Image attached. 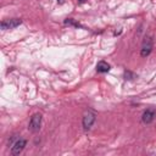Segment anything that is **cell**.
I'll return each instance as SVG.
<instances>
[{
  "instance_id": "obj_11",
  "label": "cell",
  "mask_w": 156,
  "mask_h": 156,
  "mask_svg": "<svg viewBox=\"0 0 156 156\" xmlns=\"http://www.w3.org/2000/svg\"><path fill=\"white\" fill-rule=\"evenodd\" d=\"M85 1H87V0H78L79 4H83V2H85Z\"/></svg>"
},
{
  "instance_id": "obj_6",
  "label": "cell",
  "mask_w": 156,
  "mask_h": 156,
  "mask_svg": "<svg viewBox=\"0 0 156 156\" xmlns=\"http://www.w3.org/2000/svg\"><path fill=\"white\" fill-rule=\"evenodd\" d=\"M155 116H156V110L155 108H147V110L144 111V113L141 116V121L145 124H149V123H151L154 121Z\"/></svg>"
},
{
  "instance_id": "obj_4",
  "label": "cell",
  "mask_w": 156,
  "mask_h": 156,
  "mask_svg": "<svg viewBox=\"0 0 156 156\" xmlns=\"http://www.w3.org/2000/svg\"><path fill=\"white\" fill-rule=\"evenodd\" d=\"M22 23V20L20 18H11V20H4L0 23V27L2 30H7V29H13L16 27H18Z\"/></svg>"
},
{
  "instance_id": "obj_5",
  "label": "cell",
  "mask_w": 156,
  "mask_h": 156,
  "mask_svg": "<svg viewBox=\"0 0 156 156\" xmlns=\"http://www.w3.org/2000/svg\"><path fill=\"white\" fill-rule=\"evenodd\" d=\"M26 145H27V140H26V139H22V138L16 139V141L12 144L11 154H12L13 156L20 155V154L23 151V149H24V146H26Z\"/></svg>"
},
{
  "instance_id": "obj_2",
  "label": "cell",
  "mask_w": 156,
  "mask_h": 156,
  "mask_svg": "<svg viewBox=\"0 0 156 156\" xmlns=\"http://www.w3.org/2000/svg\"><path fill=\"white\" fill-rule=\"evenodd\" d=\"M95 119H96V115H95V112L91 111V110L87 111V112L84 113V116H83V121H82V123H83V128H84V129H90V128L93 127Z\"/></svg>"
},
{
  "instance_id": "obj_9",
  "label": "cell",
  "mask_w": 156,
  "mask_h": 156,
  "mask_svg": "<svg viewBox=\"0 0 156 156\" xmlns=\"http://www.w3.org/2000/svg\"><path fill=\"white\" fill-rule=\"evenodd\" d=\"M65 24H68V26H74V27H79V28H82L83 26L80 24V23H78V22H76L73 18H67V20H65Z\"/></svg>"
},
{
  "instance_id": "obj_1",
  "label": "cell",
  "mask_w": 156,
  "mask_h": 156,
  "mask_svg": "<svg viewBox=\"0 0 156 156\" xmlns=\"http://www.w3.org/2000/svg\"><path fill=\"white\" fill-rule=\"evenodd\" d=\"M152 48H154V39L152 37H145L144 40H143V44H141V49H140V56L141 57H147L151 51H152Z\"/></svg>"
},
{
  "instance_id": "obj_8",
  "label": "cell",
  "mask_w": 156,
  "mask_h": 156,
  "mask_svg": "<svg viewBox=\"0 0 156 156\" xmlns=\"http://www.w3.org/2000/svg\"><path fill=\"white\" fill-rule=\"evenodd\" d=\"M123 77H124L126 80H132V79L135 78V73H133V72L129 71V69H126L124 73H123Z\"/></svg>"
},
{
  "instance_id": "obj_7",
  "label": "cell",
  "mask_w": 156,
  "mask_h": 156,
  "mask_svg": "<svg viewBox=\"0 0 156 156\" xmlns=\"http://www.w3.org/2000/svg\"><path fill=\"white\" fill-rule=\"evenodd\" d=\"M110 68L111 67L106 61H99L96 65V72H99V73H106L110 71Z\"/></svg>"
},
{
  "instance_id": "obj_3",
  "label": "cell",
  "mask_w": 156,
  "mask_h": 156,
  "mask_svg": "<svg viewBox=\"0 0 156 156\" xmlns=\"http://www.w3.org/2000/svg\"><path fill=\"white\" fill-rule=\"evenodd\" d=\"M40 126H41V115L40 113H34L30 117V121H29V124H28V129L30 132H33V133H37V132H39Z\"/></svg>"
},
{
  "instance_id": "obj_10",
  "label": "cell",
  "mask_w": 156,
  "mask_h": 156,
  "mask_svg": "<svg viewBox=\"0 0 156 156\" xmlns=\"http://www.w3.org/2000/svg\"><path fill=\"white\" fill-rule=\"evenodd\" d=\"M57 2L61 5V4H63V2H65V0H57Z\"/></svg>"
}]
</instances>
